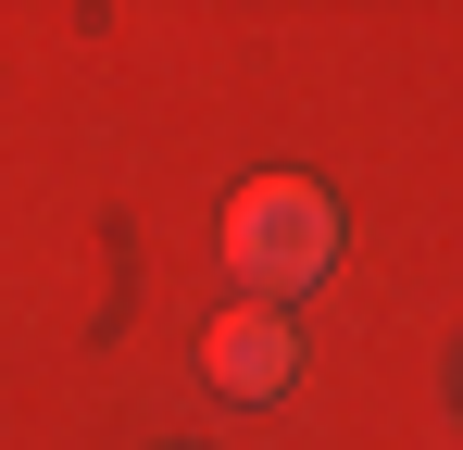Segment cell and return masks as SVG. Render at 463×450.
Here are the masks:
<instances>
[{
  "instance_id": "6da1fadb",
  "label": "cell",
  "mask_w": 463,
  "mask_h": 450,
  "mask_svg": "<svg viewBox=\"0 0 463 450\" xmlns=\"http://www.w3.org/2000/svg\"><path fill=\"white\" fill-rule=\"evenodd\" d=\"M226 250H238V276L263 300H288V288H313L338 263V213H326V188H301V175H250L226 201Z\"/></svg>"
},
{
  "instance_id": "7a4b0ae2",
  "label": "cell",
  "mask_w": 463,
  "mask_h": 450,
  "mask_svg": "<svg viewBox=\"0 0 463 450\" xmlns=\"http://www.w3.org/2000/svg\"><path fill=\"white\" fill-rule=\"evenodd\" d=\"M201 363H213V388H238V400H276V388H288V325L250 300V313L213 325V351H201Z\"/></svg>"
}]
</instances>
